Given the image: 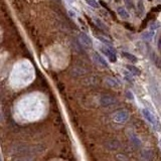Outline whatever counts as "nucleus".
I'll return each instance as SVG.
<instances>
[{"mask_svg":"<svg viewBox=\"0 0 161 161\" xmlns=\"http://www.w3.org/2000/svg\"><path fill=\"white\" fill-rule=\"evenodd\" d=\"M157 46H158V49H159V51L161 53V36L159 37V40H158V42H157Z\"/></svg>","mask_w":161,"mask_h":161,"instance_id":"obj_19","label":"nucleus"},{"mask_svg":"<svg viewBox=\"0 0 161 161\" xmlns=\"http://www.w3.org/2000/svg\"><path fill=\"white\" fill-rule=\"evenodd\" d=\"M98 38H99V40H101L103 43H105V44H112V40H109V38H106L105 36H103V35H98Z\"/></svg>","mask_w":161,"mask_h":161,"instance_id":"obj_13","label":"nucleus"},{"mask_svg":"<svg viewBox=\"0 0 161 161\" xmlns=\"http://www.w3.org/2000/svg\"><path fill=\"white\" fill-rule=\"evenodd\" d=\"M128 118H129V114L127 113V111L124 110L119 111L114 115V120L118 122V123H124V122L128 120Z\"/></svg>","mask_w":161,"mask_h":161,"instance_id":"obj_4","label":"nucleus"},{"mask_svg":"<svg viewBox=\"0 0 161 161\" xmlns=\"http://www.w3.org/2000/svg\"><path fill=\"white\" fill-rule=\"evenodd\" d=\"M115 101H116V100H115L114 98L111 97V96H108V95L102 96V97L100 98V103H101V105L105 106V107H107V106H110V105H112V104H114Z\"/></svg>","mask_w":161,"mask_h":161,"instance_id":"obj_5","label":"nucleus"},{"mask_svg":"<svg viewBox=\"0 0 161 161\" xmlns=\"http://www.w3.org/2000/svg\"><path fill=\"white\" fill-rule=\"evenodd\" d=\"M87 3H88L89 5H90L91 7H93V8H99L100 7L99 3H98L96 0H87Z\"/></svg>","mask_w":161,"mask_h":161,"instance_id":"obj_14","label":"nucleus"},{"mask_svg":"<svg viewBox=\"0 0 161 161\" xmlns=\"http://www.w3.org/2000/svg\"><path fill=\"white\" fill-rule=\"evenodd\" d=\"M142 114H143V116H144V118L146 119L151 125H153L154 127H156V126L158 125V122H157V120H156L155 116H154L149 110H147V109H143Z\"/></svg>","mask_w":161,"mask_h":161,"instance_id":"obj_2","label":"nucleus"},{"mask_svg":"<svg viewBox=\"0 0 161 161\" xmlns=\"http://www.w3.org/2000/svg\"><path fill=\"white\" fill-rule=\"evenodd\" d=\"M92 58H93V60H94V62H95L97 65H100L101 67H108L107 62H106V60H104V58H102V56H100L99 53H93V56H92Z\"/></svg>","mask_w":161,"mask_h":161,"instance_id":"obj_6","label":"nucleus"},{"mask_svg":"<svg viewBox=\"0 0 161 161\" xmlns=\"http://www.w3.org/2000/svg\"><path fill=\"white\" fill-rule=\"evenodd\" d=\"M124 1H125V3L127 4L128 6H129V7H133V0H124Z\"/></svg>","mask_w":161,"mask_h":161,"instance_id":"obj_16","label":"nucleus"},{"mask_svg":"<svg viewBox=\"0 0 161 161\" xmlns=\"http://www.w3.org/2000/svg\"><path fill=\"white\" fill-rule=\"evenodd\" d=\"M94 22H95V24L98 26V28H100V29H102V30H108L109 29V27L100 18L95 17V18H94Z\"/></svg>","mask_w":161,"mask_h":161,"instance_id":"obj_9","label":"nucleus"},{"mask_svg":"<svg viewBox=\"0 0 161 161\" xmlns=\"http://www.w3.org/2000/svg\"><path fill=\"white\" fill-rule=\"evenodd\" d=\"M78 38H79L80 43L83 45V46H85V47H92L93 41L88 35H87L86 33H84V32H80V33L79 34V37H78Z\"/></svg>","mask_w":161,"mask_h":161,"instance_id":"obj_3","label":"nucleus"},{"mask_svg":"<svg viewBox=\"0 0 161 161\" xmlns=\"http://www.w3.org/2000/svg\"><path fill=\"white\" fill-rule=\"evenodd\" d=\"M105 82L109 87H112V88H116V87L119 86L118 80L115 79V78H112V77H108L107 79H106Z\"/></svg>","mask_w":161,"mask_h":161,"instance_id":"obj_8","label":"nucleus"},{"mask_svg":"<svg viewBox=\"0 0 161 161\" xmlns=\"http://www.w3.org/2000/svg\"><path fill=\"white\" fill-rule=\"evenodd\" d=\"M127 98H128V99L130 98L131 100H133V95H132V93L130 92V91H129V92H127Z\"/></svg>","mask_w":161,"mask_h":161,"instance_id":"obj_20","label":"nucleus"},{"mask_svg":"<svg viewBox=\"0 0 161 161\" xmlns=\"http://www.w3.org/2000/svg\"><path fill=\"white\" fill-rule=\"evenodd\" d=\"M154 34H155L154 30H147V31L143 32L141 36H142V38L144 40H150L154 36Z\"/></svg>","mask_w":161,"mask_h":161,"instance_id":"obj_11","label":"nucleus"},{"mask_svg":"<svg viewBox=\"0 0 161 161\" xmlns=\"http://www.w3.org/2000/svg\"><path fill=\"white\" fill-rule=\"evenodd\" d=\"M124 76L126 77V80H133V78H132V75H131V74H128L127 71H124Z\"/></svg>","mask_w":161,"mask_h":161,"instance_id":"obj_15","label":"nucleus"},{"mask_svg":"<svg viewBox=\"0 0 161 161\" xmlns=\"http://www.w3.org/2000/svg\"><path fill=\"white\" fill-rule=\"evenodd\" d=\"M69 15L71 17H73V18H75V17L77 16V15H76V12L75 11H71V10H69Z\"/></svg>","mask_w":161,"mask_h":161,"instance_id":"obj_18","label":"nucleus"},{"mask_svg":"<svg viewBox=\"0 0 161 161\" xmlns=\"http://www.w3.org/2000/svg\"><path fill=\"white\" fill-rule=\"evenodd\" d=\"M100 51L107 56L111 62H117L116 49H115L111 44H105V43H103L102 45H100Z\"/></svg>","mask_w":161,"mask_h":161,"instance_id":"obj_1","label":"nucleus"},{"mask_svg":"<svg viewBox=\"0 0 161 161\" xmlns=\"http://www.w3.org/2000/svg\"><path fill=\"white\" fill-rule=\"evenodd\" d=\"M117 13H118V15L122 19H129V17H130L129 12H128L124 7H119L118 9H117Z\"/></svg>","mask_w":161,"mask_h":161,"instance_id":"obj_7","label":"nucleus"},{"mask_svg":"<svg viewBox=\"0 0 161 161\" xmlns=\"http://www.w3.org/2000/svg\"><path fill=\"white\" fill-rule=\"evenodd\" d=\"M122 56H124V58H126V60H128L129 62H138V58H136V56H134V54H132V53H126V51H123L122 53Z\"/></svg>","mask_w":161,"mask_h":161,"instance_id":"obj_10","label":"nucleus"},{"mask_svg":"<svg viewBox=\"0 0 161 161\" xmlns=\"http://www.w3.org/2000/svg\"><path fill=\"white\" fill-rule=\"evenodd\" d=\"M126 69L135 76H140V74H141L140 69H137V67H134V66H131V65H127V66H126Z\"/></svg>","mask_w":161,"mask_h":161,"instance_id":"obj_12","label":"nucleus"},{"mask_svg":"<svg viewBox=\"0 0 161 161\" xmlns=\"http://www.w3.org/2000/svg\"><path fill=\"white\" fill-rule=\"evenodd\" d=\"M100 4H101V5L103 6V7H105V8H107V9H108V7H107V4H106L104 1H100Z\"/></svg>","mask_w":161,"mask_h":161,"instance_id":"obj_21","label":"nucleus"},{"mask_svg":"<svg viewBox=\"0 0 161 161\" xmlns=\"http://www.w3.org/2000/svg\"><path fill=\"white\" fill-rule=\"evenodd\" d=\"M160 11H161V4L157 5L155 8H153V9H152V12H160Z\"/></svg>","mask_w":161,"mask_h":161,"instance_id":"obj_17","label":"nucleus"}]
</instances>
